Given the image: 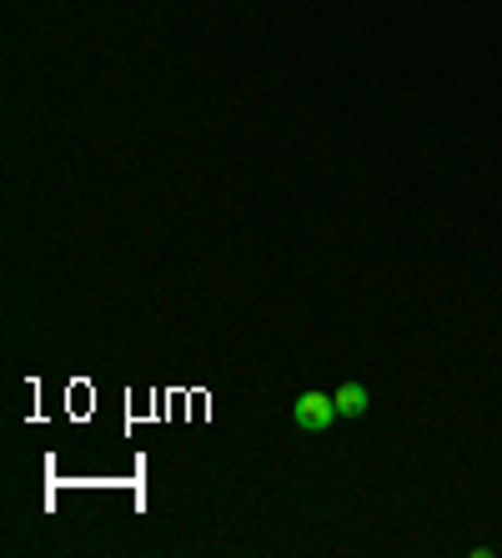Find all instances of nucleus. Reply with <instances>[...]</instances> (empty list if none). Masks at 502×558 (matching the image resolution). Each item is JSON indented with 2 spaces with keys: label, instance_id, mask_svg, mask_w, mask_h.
Listing matches in <instances>:
<instances>
[{
  "label": "nucleus",
  "instance_id": "f257e3e1",
  "mask_svg": "<svg viewBox=\"0 0 502 558\" xmlns=\"http://www.w3.org/2000/svg\"><path fill=\"white\" fill-rule=\"evenodd\" d=\"M292 417H296V428L327 433L332 428V417H336V398H327V392H302V398L292 403Z\"/></svg>",
  "mask_w": 502,
  "mask_h": 558
},
{
  "label": "nucleus",
  "instance_id": "f03ea898",
  "mask_svg": "<svg viewBox=\"0 0 502 558\" xmlns=\"http://www.w3.org/2000/svg\"><path fill=\"white\" fill-rule=\"evenodd\" d=\"M332 398H336V413H347V417L367 413V388H362V383H342Z\"/></svg>",
  "mask_w": 502,
  "mask_h": 558
}]
</instances>
